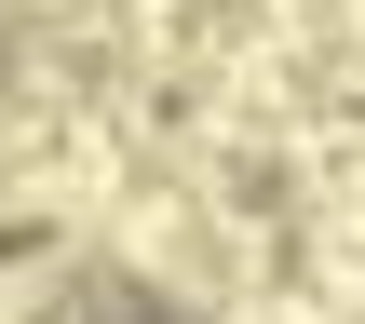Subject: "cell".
I'll use <instances>...</instances> for the list:
<instances>
[{
  "mask_svg": "<svg viewBox=\"0 0 365 324\" xmlns=\"http://www.w3.org/2000/svg\"><path fill=\"white\" fill-rule=\"evenodd\" d=\"M122 257H135V271H203V216H190V189L135 176V189H122Z\"/></svg>",
  "mask_w": 365,
  "mask_h": 324,
  "instance_id": "1",
  "label": "cell"
}]
</instances>
